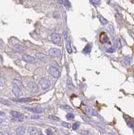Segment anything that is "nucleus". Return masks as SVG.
<instances>
[{
    "label": "nucleus",
    "mask_w": 134,
    "mask_h": 135,
    "mask_svg": "<svg viewBox=\"0 0 134 135\" xmlns=\"http://www.w3.org/2000/svg\"><path fill=\"white\" fill-rule=\"evenodd\" d=\"M48 54L51 56H55V57H59L61 55V50L59 49L51 48L49 49Z\"/></svg>",
    "instance_id": "7"
},
{
    "label": "nucleus",
    "mask_w": 134,
    "mask_h": 135,
    "mask_svg": "<svg viewBox=\"0 0 134 135\" xmlns=\"http://www.w3.org/2000/svg\"><path fill=\"white\" fill-rule=\"evenodd\" d=\"M100 22H101L102 24H107L108 23L107 20L106 18H104V17H102V16L100 17Z\"/></svg>",
    "instance_id": "19"
},
{
    "label": "nucleus",
    "mask_w": 134,
    "mask_h": 135,
    "mask_svg": "<svg viewBox=\"0 0 134 135\" xmlns=\"http://www.w3.org/2000/svg\"><path fill=\"white\" fill-rule=\"evenodd\" d=\"M22 58L23 60H24L26 62H35L37 61V58H35L29 55H23L22 56Z\"/></svg>",
    "instance_id": "8"
},
{
    "label": "nucleus",
    "mask_w": 134,
    "mask_h": 135,
    "mask_svg": "<svg viewBox=\"0 0 134 135\" xmlns=\"http://www.w3.org/2000/svg\"><path fill=\"white\" fill-rule=\"evenodd\" d=\"M13 101L18 103H26L30 102L31 99L29 98H19V99H13Z\"/></svg>",
    "instance_id": "11"
},
{
    "label": "nucleus",
    "mask_w": 134,
    "mask_h": 135,
    "mask_svg": "<svg viewBox=\"0 0 134 135\" xmlns=\"http://www.w3.org/2000/svg\"><path fill=\"white\" fill-rule=\"evenodd\" d=\"M61 125L67 128H70V127H71V125H70V123H67V122H62Z\"/></svg>",
    "instance_id": "24"
},
{
    "label": "nucleus",
    "mask_w": 134,
    "mask_h": 135,
    "mask_svg": "<svg viewBox=\"0 0 134 135\" xmlns=\"http://www.w3.org/2000/svg\"><path fill=\"white\" fill-rule=\"evenodd\" d=\"M67 85H69V86H71L73 87V82H72V81H71V79L70 78V77H68L67 78Z\"/></svg>",
    "instance_id": "26"
},
{
    "label": "nucleus",
    "mask_w": 134,
    "mask_h": 135,
    "mask_svg": "<svg viewBox=\"0 0 134 135\" xmlns=\"http://www.w3.org/2000/svg\"><path fill=\"white\" fill-rule=\"evenodd\" d=\"M81 134L82 135H88V132H87V131H82V132H81Z\"/></svg>",
    "instance_id": "32"
},
{
    "label": "nucleus",
    "mask_w": 134,
    "mask_h": 135,
    "mask_svg": "<svg viewBox=\"0 0 134 135\" xmlns=\"http://www.w3.org/2000/svg\"><path fill=\"white\" fill-rule=\"evenodd\" d=\"M91 49H92V45L90 44H88V45H86V47L84 48L83 51H82V53H84V54H88V53L90 52Z\"/></svg>",
    "instance_id": "17"
},
{
    "label": "nucleus",
    "mask_w": 134,
    "mask_h": 135,
    "mask_svg": "<svg viewBox=\"0 0 134 135\" xmlns=\"http://www.w3.org/2000/svg\"><path fill=\"white\" fill-rule=\"evenodd\" d=\"M101 41H102V43H107L108 41H109L108 37L107 35H104V36H103L102 39H101Z\"/></svg>",
    "instance_id": "21"
},
{
    "label": "nucleus",
    "mask_w": 134,
    "mask_h": 135,
    "mask_svg": "<svg viewBox=\"0 0 134 135\" xmlns=\"http://www.w3.org/2000/svg\"><path fill=\"white\" fill-rule=\"evenodd\" d=\"M51 41L55 44H57L60 42L61 40V36L60 35L57 34V33H53L51 35Z\"/></svg>",
    "instance_id": "9"
},
{
    "label": "nucleus",
    "mask_w": 134,
    "mask_h": 135,
    "mask_svg": "<svg viewBox=\"0 0 134 135\" xmlns=\"http://www.w3.org/2000/svg\"><path fill=\"white\" fill-rule=\"evenodd\" d=\"M66 48H67V52H68L69 54H71L72 49H71V44H70V41L67 43V45H66Z\"/></svg>",
    "instance_id": "20"
},
{
    "label": "nucleus",
    "mask_w": 134,
    "mask_h": 135,
    "mask_svg": "<svg viewBox=\"0 0 134 135\" xmlns=\"http://www.w3.org/2000/svg\"><path fill=\"white\" fill-rule=\"evenodd\" d=\"M114 47L117 50H119L121 48V40L119 39H117L115 41Z\"/></svg>",
    "instance_id": "14"
},
{
    "label": "nucleus",
    "mask_w": 134,
    "mask_h": 135,
    "mask_svg": "<svg viewBox=\"0 0 134 135\" xmlns=\"http://www.w3.org/2000/svg\"><path fill=\"white\" fill-rule=\"evenodd\" d=\"M48 118L51 119V120H57V121H58L60 119L58 118V117H56V116H48Z\"/></svg>",
    "instance_id": "27"
},
{
    "label": "nucleus",
    "mask_w": 134,
    "mask_h": 135,
    "mask_svg": "<svg viewBox=\"0 0 134 135\" xmlns=\"http://www.w3.org/2000/svg\"><path fill=\"white\" fill-rule=\"evenodd\" d=\"M57 1L59 2L60 4H63V0H57Z\"/></svg>",
    "instance_id": "35"
},
{
    "label": "nucleus",
    "mask_w": 134,
    "mask_h": 135,
    "mask_svg": "<svg viewBox=\"0 0 134 135\" xmlns=\"http://www.w3.org/2000/svg\"><path fill=\"white\" fill-rule=\"evenodd\" d=\"M108 29L111 32H114V28H113V26H112L111 24H109V25L108 26Z\"/></svg>",
    "instance_id": "30"
},
{
    "label": "nucleus",
    "mask_w": 134,
    "mask_h": 135,
    "mask_svg": "<svg viewBox=\"0 0 134 135\" xmlns=\"http://www.w3.org/2000/svg\"><path fill=\"white\" fill-rule=\"evenodd\" d=\"M109 135H112L111 133H110V134H109Z\"/></svg>",
    "instance_id": "36"
},
{
    "label": "nucleus",
    "mask_w": 134,
    "mask_h": 135,
    "mask_svg": "<svg viewBox=\"0 0 134 135\" xmlns=\"http://www.w3.org/2000/svg\"><path fill=\"white\" fill-rule=\"evenodd\" d=\"M133 1H134V0H133Z\"/></svg>",
    "instance_id": "37"
},
{
    "label": "nucleus",
    "mask_w": 134,
    "mask_h": 135,
    "mask_svg": "<svg viewBox=\"0 0 134 135\" xmlns=\"http://www.w3.org/2000/svg\"><path fill=\"white\" fill-rule=\"evenodd\" d=\"M85 111H86V113L88 115H90V116H97V115L96 111L90 106H86L85 108Z\"/></svg>",
    "instance_id": "10"
},
{
    "label": "nucleus",
    "mask_w": 134,
    "mask_h": 135,
    "mask_svg": "<svg viewBox=\"0 0 134 135\" xmlns=\"http://www.w3.org/2000/svg\"><path fill=\"white\" fill-rule=\"evenodd\" d=\"M1 103L3 104H5V105H7V103L6 100H4V99H1Z\"/></svg>",
    "instance_id": "34"
},
{
    "label": "nucleus",
    "mask_w": 134,
    "mask_h": 135,
    "mask_svg": "<svg viewBox=\"0 0 134 135\" xmlns=\"http://www.w3.org/2000/svg\"><path fill=\"white\" fill-rule=\"evenodd\" d=\"M12 92L14 94V95L17 97H21L23 95L22 91L20 89V88L17 85H14L12 87Z\"/></svg>",
    "instance_id": "4"
},
{
    "label": "nucleus",
    "mask_w": 134,
    "mask_h": 135,
    "mask_svg": "<svg viewBox=\"0 0 134 135\" xmlns=\"http://www.w3.org/2000/svg\"><path fill=\"white\" fill-rule=\"evenodd\" d=\"M39 85L43 89H47L51 85V81L47 77H43L39 82Z\"/></svg>",
    "instance_id": "1"
},
{
    "label": "nucleus",
    "mask_w": 134,
    "mask_h": 135,
    "mask_svg": "<svg viewBox=\"0 0 134 135\" xmlns=\"http://www.w3.org/2000/svg\"><path fill=\"white\" fill-rule=\"evenodd\" d=\"M90 1H91L92 4H95V5L98 4L99 3V1H100V0H90Z\"/></svg>",
    "instance_id": "31"
},
{
    "label": "nucleus",
    "mask_w": 134,
    "mask_h": 135,
    "mask_svg": "<svg viewBox=\"0 0 134 135\" xmlns=\"http://www.w3.org/2000/svg\"><path fill=\"white\" fill-rule=\"evenodd\" d=\"M35 57L37 58V59H41V60H47L48 59V56L46 55L45 54H42V53H37V54H35Z\"/></svg>",
    "instance_id": "12"
},
{
    "label": "nucleus",
    "mask_w": 134,
    "mask_h": 135,
    "mask_svg": "<svg viewBox=\"0 0 134 135\" xmlns=\"http://www.w3.org/2000/svg\"><path fill=\"white\" fill-rule=\"evenodd\" d=\"M48 72H49L50 74L52 76H53L54 78H58L59 76V74H60V73H59L58 70H57L55 67H53V66L49 68Z\"/></svg>",
    "instance_id": "5"
},
{
    "label": "nucleus",
    "mask_w": 134,
    "mask_h": 135,
    "mask_svg": "<svg viewBox=\"0 0 134 135\" xmlns=\"http://www.w3.org/2000/svg\"><path fill=\"white\" fill-rule=\"evenodd\" d=\"M28 132L30 135H35L38 132V130L35 127H30L28 129Z\"/></svg>",
    "instance_id": "16"
},
{
    "label": "nucleus",
    "mask_w": 134,
    "mask_h": 135,
    "mask_svg": "<svg viewBox=\"0 0 134 135\" xmlns=\"http://www.w3.org/2000/svg\"><path fill=\"white\" fill-rule=\"evenodd\" d=\"M80 124L79 123V122H75L74 124H73V126H72V128L75 130H77L78 128H79V126H80Z\"/></svg>",
    "instance_id": "23"
},
{
    "label": "nucleus",
    "mask_w": 134,
    "mask_h": 135,
    "mask_svg": "<svg viewBox=\"0 0 134 135\" xmlns=\"http://www.w3.org/2000/svg\"><path fill=\"white\" fill-rule=\"evenodd\" d=\"M27 87L29 90V91L32 93H36L38 91V87L36 83L33 82H30L28 83Z\"/></svg>",
    "instance_id": "2"
},
{
    "label": "nucleus",
    "mask_w": 134,
    "mask_h": 135,
    "mask_svg": "<svg viewBox=\"0 0 134 135\" xmlns=\"http://www.w3.org/2000/svg\"><path fill=\"white\" fill-rule=\"evenodd\" d=\"M132 58L131 57V56H127V57H125V59H124V63L125 64V65H127V66H129L131 64V62H132Z\"/></svg>",
    "instance_id": "18"
},
{
    "label": "nucleus",
    "mask_w": 134,
    "mask_h": 135,
    "mask_svg": "<svg viewBox=\"0 0 134 135\" xmlns=\"http://www.w3.org/2000/svg\"><path fill=\"white\" fill-rule=\"evenodd\" d=\"M46 133H47V135H53L52 130L51 129H49V128L46 130Z\"/></svg>",
    "instance_id": "28"
},
{
    "label": "nucleus",
    "mask_w": 134,
    "mask_h": 135,
    "mask_svg": "<svg viewBox=\"0 0 134 135\" xmlns=\"http://www.w3.org/2000/svg\"><path fill=\"white\" fill-rule=\"evenodd\" d=\"M25 128L23 126H19L16 129V134L17 135H24L25 133Z\"/></svg>",
    "instance_id": "13"
},
{
    "label": "nucleus",
    "mask_w": 134,
    "mask_h": 135,
    "mask_svg": "<svg viewBox=\"0 0 134 135\" xmlns=\"http://www.w3.org/2000/svg\"><path fill=\"white\" fill-rule=\"evenodd\" d=\"M26 110L34 113H41L43 112V109L42 108H38V107H28L25 108Z\"/></svg>",
    "instance_id": "6"
},
{
    "label": "nucleus",
    "mask_w": 134,
    "mask_h": 135,
    "mask_svg": "<svg viewBox=\"0 0 134 135\" xmlns=\"http://www.w3.org/2000/svg\"><path fill=\"white\" fill-rule=\"evenodd\" d=\"M1 135H10V134L8 132H4L1 133Z\"/></svg>",
    "instance_id": "33"
},
{
    "label": "nucleus",
    "mask_w": 134,
    "mask_h": 135,
    "mask_svg": "<svg viewBox=\"0 0 134 135\" xmlns=\"http://www.w3.org/2000/svg\"><path fill=\"white\" fill-rule=\"evenodd\" d=\"M66 118L67 120H73L74 118V115L71 113H68L66 115Z\"/></svg>",
    "instance_id": "22"
},
{
    "label": "nucleus",
    "mask_w": 134,
    "mask_h": 135,
    "mask_svg": "<svg viewBox=\"0 0 134 135\" xmlns=\"http://www.w3.org/2000/svg\"><path fill=\"white\" fill-rule=\"evenodd\" d=\"M107 53H109V54H113L114 52V49L113 47H110L107 49Z\"/></svg>",
    "instance_id": "29"
},
{
    "label": "nucleus",
    "mask_w": 134,
    "mask_h": 135,
    "mask_svg": "<svg viewBox=\"0 0 134 135\" xmlns=\"http://www.w3.org/2000/svg\"></svg>",
    "instance_id": "38"
},
{
    "label": "nucleus",
    "mask_w": 134,
    "mask_h": 135,
    "mask_svg": "<svg viewBox=\"0 0 134 135\" xmlns=\"http://www.w3.org/2000/svg\"><path fill=\"white\" fill-rule=\"evenodd\" d=\"M10 113L11 114V116L12 117H14V118L16 119V120L17 121H23L24 120V115L22 114L21 113L16 112V111H11Z\"/></svg>",
    "instance_id": "3"
},
{
    "label": "nucleus",
    "mask_w": 134,
    "mask_h": 135,
    "mask_svg": "<svg viewBox=\"0 0 134 135\" xmlns=\"http://www.w3.org/2000/svg\"><path fill=\"white\" fill-rule=\"evenodd\" d=\"M61 108H63V109H67V110H71L72 109V108H71L70 106L69 105H61Z\"/></svg>",
    "instance_id": "25"
},
{
    "label": "nucleus",
    "mask_w": 134,
    "mask_h": 135,
    "mask_svg": "<svg viewBox=\"0 0 134 135\" xmlns=\"http://www.w3.org/2000/svg\"><path fill=\"white\" fill-rule=\"evenodd\" d=\"M14 49L15 50H16V51H20V52L25 50V47H24L23 45H20V44H16V45L14 46Z\"/></svg>",
    "instance_id": "15"
}]
</instances>
